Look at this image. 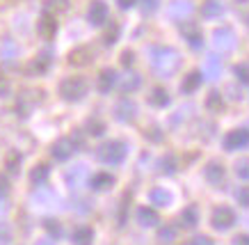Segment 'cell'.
Listing matches in <instances>:
<instances>
[{
    "instance_id": "1",
    "label": "cell",
    "mask_w": 249,
    "mask_h": 245,
    "mask_svg": "<svg viewBox=\"0 0 249 245\" xmlns=\"http://www.w3.org/2000/svg\"><path fill=\"white\" fill-rule=\"evenodd\" d=\"M181 64V55L176 53L174 48H167V46H160V48H153L151 51V67L158 76H172L174 71L178 69Z\"/></svg>"
},
{
    "instance_id": "2",
    "label": "cell",
    "mask_w": 249,
    "mask_h": 245,
    "mask_svg": "<svg viewBox=\"0 0 249 245\" xmlns=\"http://www.w3.org/2000/svg\"><path fill=\"white\" fill-rule=\"evenodd\" d=\"M126 153H128L126 142H121V140H110V142H103V145L96 149V158L101 163L117 165V163H121L126 158Z\"/></svg>"
},
{
    "instance_id": "3",
    "label": "cell",
    "mask_w": 249,
    "mask_h": 245,
    "mask_svg": "<svg viewBox=\"0 0 249 245\" xmlns=\"http://www.w3.org/2000/svg\"><path fill=\"white\" fill-rule=\"evenodd\" d=\"M60 92L67 101H80L85 94H87V80H85V78H78V76L67 78V80H62Z\"/></svg>"
},
{
    "instance_id": "4",
    "label": "cell",
    "mask_w": 249,
    "mask_h": 245,
    "mask_svg": "<svg viewBox=\"0 0 249 245\" xmlns=\"http://www.w3.org/2000/svg\"><path fill=\"white\" fill-rule=\"evenodd\" d=\"M83 147V140H80V135H71V138H62L57 140L53 145V156L57 158V161H67L69 156H73L76 153V149H80Z\"/></svg>"
},
{
    "instance_id": "5",
    "label": "cell",
    "mask_w": 249,
    "mask_h": 245,
    "mask_svg": "<svg viewBox=\"0 0 249 245\" xmlns=\"http://www.w3.org/2000/svg\"><path fill=\"white\" fill-rule=\"evenodd\" d=\"M211 222H213L215 229L224 231V229H229V227H233L235 225V213L229 207H217L211 215Z\"/></svg>"
},
{
    "instance_id": "6",
    "label": "cell",
    "mask_w": 249,
    "mask_h": 245,
    "mask_svg": "<svg viewBox=\"0 0 249 245\" xmlns=\"http://www.w3.org/2000/svg\"><path fill=\"white\" fill-rule=\"evenodd\" d=\"M213 44L217 51L222 53H229V51H233L235 48V35L229 28H219V30L213 32Z\"/></svg>"
},
{
    "instance_id": "7",
    "label": "cell",
    "mask_w": 249,
    "mask_h": 245,
    "mask_svg": "<svg viewBox=\"0 0 249 245\" xmlns=\"http://www.w3.org/2000/svg\"><path fill=\"white\" fill-rule=\"evenodd\" d=\"M245 147H249V131H245V129L231 131L227 138H224V149H229V151L245 149Z\"/></svg>"
},
{
    "instance_id": "8",
    "label": "cell",
    "mask_w": 249,
    "mask_h": 245,
    "mask_svg": "<svg viewBox=\"0 0 249 245\" xmlns=\"http://www.w3.org/2000/svg\"><path fill=\"white\" fill-rule=\"evenodd\" d=\"M181 32H183V37L188 39V44L195 48V51H199V48L204 46V37H201V30H199L195 23L181 25Z\"/></svg>"
},
{
    "instance_id": "9",
    "label": "cell",
    "mask_w": 249,
    "mask_h": 245,
    "mask_svg": "<svg viewBox=\"0 0 249 245\" xmlns=\"http://www.w3.org/2000/svg\"><path fill=\"white\" fill-rule=\"evenodd\" d=\"M87 19H89L91 25H106V19H107V7H106V2H101V0L91 2L89 12H87Z\"/></svg>"
},
{
    "instance_id": "10",
    "label": "cell",
    "mask_w": 249,
    "mask_h": 245,
    "mask_svg": "<svg viewBox=\"0 0 249 245\" xmlns=\"http://www.w3.org/2000/svg\"><path fill=\"white\" fill-rule=\"evenodd\" d=\"M114 115H117V119H121V122H130L133 117L137 115V108L133 101L128 99H124L117 103V108H114Z\"/></svg>"
},
{
    "instance_id": "11",
    "label": "cell",
    "mask_w": 249,
    "mask_h": 245,
    "mask_svg": "<svg viewBox=\"0 0 249 245\" xmlns=\"http://www.w3.org/2000/svg\"><path fill=\"white\" fill-rule=\"evenodd\" d=\"M135 218H137V222H140L142 227H156V225L160 222L158 213H156L153 208H149V207H140V208H137Z\"/></svg>"
},
{
    "instance_id": "12",
    "label": "cell",
    "mask_w": 249,
    "mask_h": 245,
    "mask_svg": "<svg viewBox=\"0 0 249 245\" xmlns=\"http://www.w3.org/2000/svg\"><path fill=\"white\" fill-rule=\"evenodd\" d=\"M224 168H222V163H208L206 165V179L211 181L213 186H219L222 181H224Z\"/></svg>"
},
{
    "instance_id": "13",
    "label": "cell",
    "mask_w": 249,
    "mask_h": 245,
    "mask_svg": "<svg viewBox=\"0 0 249 245\" xmlns=\"http://www.w3.org/2000/svg\"><path fill=\"white\" fill-rule=\"evenodd\" d=\"M201 14H204V19H217V16H222L224 14L222 0H206L204 5H201Z\"/></svg>"
},
{
    "instance_id": "14",
    "label": "cell",
    "mask_w": 249,
    "mask_h": 245,
    "mask_svg": "<svg viewBox=\"0 0 249 245\" xmlns=\"http://www.w3.org/2000/svg\"><path fill=\"white\" fill-rule=\"evenodd\" d=\"M140 85H142V78L137 76V74H126V76H121V92L124 94H130L135 92V90H140Z\"/></svg>"
},
{
    "instance_id": "15",
    "label": "cell",
    "mask_w": 249,
    "mask_h": 245,
    "mask_svg": "<svg viewBox=\"0 0 249 245\" xmlns=\"http://www.w3.org/2000/svg\"><path fill=\"white\" fill-rule=\"evenodd\" d=\"M176 238H178V229L174 227V225H162L158 227V241L165 245H172L176 243Z\"/></svg>"
},
{
    "instance_id": "16",
    "label": "cell",
    "mask_w": 249,
    "mask_h": 245,
    "mask_svg": "<svg viewBox=\"0 0 249 245\" xmlns=\"http://www.w3.org/2000/svg\"><path fill=\"white\" fill-rule=\"evenodd\" d=\"M117 83V74L112 69H103L101 71V76H98V90L101 92H110Z\"/></svg>"
},
{
    "instance_id": "17",
    "label": "cell",
    "mask_w": 249,
    "mask_h": 245,
    "mask_svg": "<svg viewBox=\"0 0 249 245\" xmlns=\"http://www.w3.org/2000/svg\"><path fill=\"white\" fill-rule=\"evenodd\" d=\"M114 186V176L107 174V172H101L91 179V188L94 190H107V188H112Z\"/></svg>"
},
{
    "instance_id": "18",
    "label": "cell",
    "mask_w": 249,
    "mask_h": 245,
    "mask_svg": "<svg viewBox=\"0 0 249 245\" xmlns=\"http://www.w3.org/2000/svg\"><path fill=\"white\" fill-rule=\"evenodd\" d=\"M151 202L156 207H169L172 204V192L167 188H156V190H151Z\"/></svg>"
},
{
    "instance_id": "19",
    "label": "cell",
    "mask_w": 249,
    "mask_h": 245,
    "mask_svg": "<svg viewBox=\"0 0 249 245\" xmlns=\"http://www.w3.org/2000/svg\"><path fill=\"white\" fill-rule=\"evenodd\" d=\"M199 85H201V74H199V71H192V74H188L185 80H183V92L185 94L196 92V90H199Z\"/></svg>"
},
{
    "instance_id": "20",
    "label": "cell",
    "mask_w": 249,
    "mask_h": 245,
    "mask_svg": "<svg viewBox=\"0 0 249 245\" xmlns=\"http://www.w3.org/2000/svg\"><path fill=\"white\" fill-rule=\"evenodd\" d=\"M94 241V229L91 227H78L73 234V243L76 245H91Z\"/></svg>"
},
{
    "instance_id": "21",
    "label": "cell",
    "mask_w": 249,
    "mask_h": 245,
    "mask_svg": "<svg viewBox=\"0 0 249 245\" xmlns=\"http://www.w3.org/2000/svg\"><path fill=\"white\" fill-rule=\"evenodd\" d=\"M206 76L211 78V80H217L222 76V62L217 57H213V55L206 60Z\"/></svg>"
},
{
    "instance_id": "22",
    "label": "cell",
    "mask_w": 249,
    "mask_h": 245,
    "mask_svg": "<svg viewBox=\"0 0 249 245\" xmlns=\"http://www.w3.org/2000/svg\"><path fill=\"white\" fill-rule=\"evenodd\" d=\"M196 222H199V211H196V207L183 208V213H181V225L183 227H195Z\"/></svg>"
},
{
    "instance_id": "23",
    "label": "cell",
    "mask_w": 249,
    "mask_h": 245,
    "mask_svg": "<svg viewBox=\"0 0 249 245\" xmlns=\"http://www.w3.org/2000/svg\"><path fill=\"white\" fill-rule=\"evenodd\" d=\"M192 12V5H190L188 0H176L172 5V16L174 19H185V16Z\"/></svg>"
},
{
    "instance_id": "24",
    "label": "cell",
    "mask_w": 249,
    "mask_h": 245,
    "mask_svg": "<svg viewBox=\"0 0 249 245\" xmlns=\"http://www.w3.org/2000/svg\"><path fill=\"white\" fill-rule=\"evenodd\" d=\"M151 106H156V108H165L167 103H169V94H167V90H162V87H156L151 92Z\"/></svg>"
},
{
    "instance_id": "25",
    "label": "cell",
    "mask_w": 249,
    "mask_h": 245,
    "mask_svg": "<svg viewBox=\"0 0 249 245\" xmlns=\"http://www.w3.org/2000/svg\"><path fill=\"white\" fill-rule=\"evenodd\" d=\"M206 108H208V110H213V113H219V110L224 108V103H222V94H219V92H211V94H208V99H206Z\"/></svg>"
},
{
    "instance_id": "26",
    "label": "cell",
    "mask_w": 249,
    "mask_h": 245,
    "mask_svg": "<svg viewBox=\"0 0 249 245\" xmlns=\"http://www.w3.org/2000/svg\"><path fill=\"white\" fill-rule=\"evenodd\" d=\"M46 179H48V168H46V165H37V168L30 172V181H32V184H44Z\"/></svg>"
},
{
    "instance_id": "27",
    "label": "cell",
    "mask_w": 249,
    "mask_h": 245,
    "mask_svg": "<svg viewBox=\"0 0 249 245\" xmlns=\"http://www.w3.org/2000/svg\"><path fill=\"white\" fill-rule=\"evenodd\" d=\"M160 168H162V172H165V174H174V172H176V168H178V163H176V156L167 153L165 158L160 161Z\"/></svg>"
},
{
    "instance_id": "28",
    "label": "cell",
    "mask_w": 249,
    "mask_h": 245,
    "mask_svg": "<svg viewBox=\"0 0 249 245\" xmlns=\"http://www.w3.org/2000/svg\"><path fill=\"white\" fill-rule=\"evenodd\" d=\"M235 174L245 179V181H249V158H240L235 163Z\"/></svg>"
},
{
    "instance_id": "29",
    "label": "cell",
    "mask_w": 249,
    "mask_h": 245,
    "mask_svg": "<svg viewBox=\"0 0 249 245\" xmlns=\"http://www.w3.org/2000/svg\"><path fill=\"white\" fill-rule=\"evenodd\" d=\"M140 2V9H142L144 14H151V12H156L160 5V0H137Z\"/></svg>"
},
{
    "instance_id": "30",
    "label": "cell",
    "mask_w": 249,
    "mask_h": 245,
    "mask_svg": "<svg viewBox=\"0 0 249 245\" xmlns=\"http://www.w3.org/2000/svg\"><path fill=\"white\" fill-rule=\"evenodd\" d=\"M233 71H235V76H238V80H240V83L249 85V64H238Z\"/></svg>"
},
{
    "instance_id": "31",
    "label": "cell",
    "mask_w": 249,
    "mask_h": 245,
    "mask_svg": "<svg viewBox=\"0 0 249 245\" xmlns=\"http://www.w3.org/2000/svg\"><path fill=\"white\" fill-rule=\"evenodd\" d=\"M235 197H238V204H240V207H249V186H242V188H238Z\"/></svg>"
},
{
    "instance_id": "32",
    "label": "cell",
    "mask_w": 249,
    "mask_h": 245,
    "mask_svg": "<svg viewBox=\"0 0 249 245\" xmlns=\"http://www.w3.org/2000/svg\"><path fill=\"white\" fill-rule=\"evenodd\" d=\"M39 30H41V35H44V37H51V35L55 32L53 19H44V21H41V25H39Z\"/></svg>"
},
{
    "instance_id": "33",
    "label": "cell",
    "mask_w": 249,
    "mask_h": 245,
    "mask_svg": "<svg viewBox=\"0 0 249 245\" xmlns=\"http://www.w3.org/2000/svg\"><path fill=\"white\" fill-rule=\"evenodd\" d=\"M46 231H51L55 238L62 236V227H60V225H57L55 220H46Z\"/></svg>"
},
{
    "instance_id": "34",
    "label": "cell",
    "mask_w": 249,
    "mask_h": 245,
    "mask_svg": "<svg viewBox=\"0 0 249 245\" xmlns=\"http://www.w3.org/2000/svg\"><path fill=\"white\" fill-rule=\"evenodd\" d=\"M89 129H91V135H101V133L106 131V124H103V122H96V119H91V122H89Z\"/></svg>"
},
{
    "instance_id": "35",
    "label": "cell",
    "mask_w": 249,
    "mask_h": 245,
    "mask_svg": "<svg viewBox=\"0 0 249 245\" xmlns=\"http://www.w3.org/2000/svg\"><path fill=\"white\" fill-rule=\"evenodd\" d=\"M117 35H119V28L117 25H110V30H107V37H106V44H114L117 41Z\"/></svg>"
},
{
    "instance_id": "36",
    "label": "cell",
    "mask_w": 249,
    "mask_h": 245,
    "mask_svg": "<svg viewBox=\"0 0 249 245\" xmlns=\"http://www.w3.org/2000/svg\"><path fill=\"white\" fill-rule=\"evenodd\" d=\"M188 245H213V241L208 236H195L188 241Z\"/></svg>"
},
{
    "instance_id": "37",
    "label": "cell",
    "mask_w": 249,
    "mask_h": 245,
    "mask_svg": "<svg viewBox=\"0 0 249 245\" xmlns=\"http://www.w3.org/2000/svg\"><path fill=\"white\" fill-rule=\"evenodd\" d=\"M233 245H249V234H240V236H235Z\"/></svg>"
},
{
    "instance_id": "38",
    "label": "cell",
    "mask_w": 249,
    "mask_h": 245,
    "mask_svg": "<svg viewBox=\"0 0 249 245\" xmlns=\"http://www.w3.org/2000/svg\"><path fill=\"white\" fill-rule=\"evenodd\" d=\"M121 62H124L126 67H130V64H133V53H130V51H124V55H121Z\"/></svg>"
},
{
    "instance_id": "39",
    "label": "cell",
    "mask_w": 249,
    "mask_h": 245,
    "mask_svg": "<svg viewBox=\"0 0 249 245\" xmlns=\"http://www.w3.org/2000/svg\"><path fill=\"white\" fill-rule=\"evenodd\" d=\"M133 5H137V0H119V7H124V9L133 7Z\"/></svg>"
},
{
    "instance_id": "40",
    "label": "cell",
    "mask_w": 249,
    "mask_h": 245,
    "mask_svg": "<svg viewBox=\"0 0 249 245\" xmlns=\"http://www.w3.org/2000/svg\"><path fill=\"white\" fill-rule=\"evenodd\" d=\"M39 245H48V243H39Z\"/></svg>"
},
{
    "instance_id": "41",
    "label": "cell",
    "mask_w": 249,
    "mask_h": 245,
    "mask_svg": "<svg viewBox=\"0 0 249 245\" xmlns=\"http://www.w3.org/2000/svg\"><path fill=\"white\" fill-rule=\"evenodd\" d=\"M247 25H249V16H247Z\"/></svg>"
},
{
    "instance_id": "42",
    "label": "cell",
    "mask_w": 249,
    "mask_h": 245,
    "mask_svg": "<svg viewBox=\"0 0 249 245\" xmlns=\"http://www.w3.org/2000/svg\"><path fill=\"white\" fill-rule=\"evenodd\" d=\"M240 2H247V0H240Z\"/></svg>"
}]
</instances>
